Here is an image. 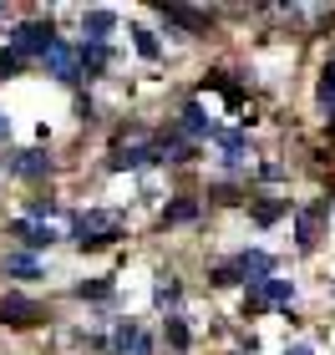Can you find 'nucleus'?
I'll return each instance as SVG.
<instances>
[{
  "instance_id": "2eb2a0df",
  "label": "nucleus",
  "mask_w": 335,
  "mask_h": 355,
  "mask_svg": "<svg viewBox=\"0 0 335 355\" xmlns=\"http://www.w3.org/2000/svg\"><path fill=\"white\" fill-rule=\"evenodd\" d=\"M56 198H31V218H56Z\"/></svg>"
},
{
  "instance_id": "ddd939ff",
  "label": "nucleus",
  "mask_w": 335,
  "mask_h": 355,
  "mask_svg": "<svg viewBox=\"0 0 335 355\" xmlns=\"http://www.w3.org/2000/svg\"><path fill=\"white\" fill-rule=\"evenodd\" d=\"M320 107H325V112H335V61L325 67V76H320Z\"/></svg>"
},
{
  "instance_id": "f03ea898",
  "label": "nucleus",
  "mask_w": 335,
  "mask_h": 355,
  "mask_svg": "<svg viewBox=\"0 0 335 355\" xmlns=\"http://www.w3.org/2000/svg\"><path fill=\"white\" fill-rule=\"evenodd\" d=\"M117 234H122V218H117V214H102V208L71 218V239H76L82 249H102V244H112Z\"/></svg>"
},
{
  "instance_id": "4468645a",
  "label": "nucleus",
  "mask_w": 335,
  "mask_h": 355,
  "mask_svg": "<svg viewBox=\"0 0 335 355\" xmlns=\"http://www.w3.org/2000/svg\"><path fill=\"white\" fill-rule=\"evenodd\" d=\"M6 269H10V274H26V279H31V274H36V259H31V254H10Z\"/></svg>"
},
{
  "instance_id": "1a4fd4ad",
  "label": "nucleus",
  "mask_w": 335,
  "mask_h": 355,
  "mask_svg": "<svg viewBox=\"0 0 335 355\" xmlns=\"http://www.w3.org/2000/svg\"><path fill=\"white\" fill-rule=\"evenodd\" d=\"M15 234H21V244L26 249H46V244H56V234H51V223H15Z\"/></svg>"
},
{
  "instance_id": "39448f33",
  "label": "nucleus",
  "mask_w": 335,
  "mask_h": 355,
  "mask_svg": "<svg viewBox=\"0 0 335 355\" xmlns=\"http://www.w3.org/2000/svg\"><path fill=\"white\" fill-rule=\"evenodd\" d=\"M0 320H10V325H36L41 304L26 300V295H6V300H0Z\"/></svg>"
},
{
  "instance_id": "412c9836",
  "label": "nucleus",
  "mask_w": 335,
  "mask_h": 355,
  "mask_svg": "<svg viewBox=\"0 0 335 355\" xmlns=\"http://www.w3.org/2000/svg\"><path fill=\"white\" fill-rule=\"evenodd\" d=\"M6 132H10V122H6V117H0V142H6Z\"/></svg>"
},
{
  "instance_id": "dca6fc26",
  "label": "nucleus",
  "mask_w": 335,
  "mask_h": 355,
  "mask_svg": "<svg viewBox=\"0 0 335 355\" xmlns=\"http://www.w3.org/2000/svg\"><path fill=\"white\" fill-rule=\"evenodd\" d=\"M132 36H137V51H142V56H157V41L148 36V31H132Z\"/></svg>"
},
{
  "instance_id": "423d86ee",
  "label": "nucleus",
  "mask_w": 335,
  "mask_h": 355,
  "mask_svg": "<svg viewBox=\"0 0 335 355\" xmlns=\"http://www.w3.org/2000/svg\"><path fill=\"white\" fill-rule=\"evenodd\" d=\"M10 173H15V178H41V173H51V157H46L41 148L10 153Z\"/></svg>"
},
{
  "instance_id": "9d476101",
  "label": "nucleus",
  "mask_w": 335,
  "mask_h": 355,
  "mask_svg": "<svg viewBox=\"0 0 335 355\" xmlns=\"http://www.w3.org/2000/svg\"><path fill=\"white\" fill-rule=\"evenodd\" d=\"M183 132H194V137H203V132H214V127H209V117H203V107H198V102H188V107H183Z\"/></svg>"
},
{
  "instance_id": "6ab92c4d",
  "label": "nucleus",
  "mask_w": 335,
  "mask_h": 355,
  "mask_svg": "<svg viewBox=\"0 0 335 355\" xmlns=\"http://www.w3.org/2000/svg\"><path fill=\"white\" fill-rule=\"evenodd\" d=\"M168 218H173V223H178V218H194V203H173V208H168Z\"/></svg>"
},
{
  "instance_id": "a211bd4d",
  "label": "nucleus",
  "mask_w": 335,
  "mask_h": 355,
  "mask_svg": "<svg viewBox=\"0 0 335 355\" xmlns=\"http://www.w3.org/2000/svg\"><path fill=\"white\" fill-rule=\"evenodd\" d=\"M76 295H82V300H87V295H92V300H102V295H112V284H82Z\"/></svg>"
},
{
  "instance_id": "9b49d317",
  "label": "nucleus",
  "mask_w": 335,
  "mask_h": 355,
  "mask_svg": "<svg viewBox=\"0 0 335 355\" xmlns=\"http://www.w3.org/2000/svg\"><path fill=\"white\" fill-rule=\"evenodd\" d=\"M259 295H264L269 304H290V300H295V284H290V279H269Z\"/></svg>"
},
{
  "instance_id": "7ed1b4c3",
  "label": "nucleus",
  "mask_w": 335,
  "mask_h": 355,
  "mask_svg": "<svg viewBox=\"0 0 335 355\" xmlns=\"http://www.w3.org/2000/svg\"><path fill=\"white\" fill-rule=\"evenodd\" d=\"M112 355H153V335L137 325V320H122L112 330Z\"/></svg>"
},
{
  "instance_id": "6e6552de",
  "label": "nucleus",
  "mask_w": 335,
  "mask_h": 355,
  "mask_svg": "<svg viewBox=\"0 0 335 355\" xmlns=\"http://www.w3.org/2000/svg\"><path fill=\"white\" fill-rule=\"evenodd\" d=\"M82 31H87L92 46H102L107 31H112V10H87V15H82Z\"/></svg>"
},
{
  "instance_id": "f8f14e48",
  "label": "nucleus",
  "mask_w": 335,
  "mask_h": 355,
  "mask_svg": "<svg viewBox=\"0 0 335 355\" xmlns=\"http://www.w3.org/2000/svg\"><path fill=\"white\" fill-rule=\"evenodd\" d=\"M168 21H183V26L203 31V26H209V15H198V10H183V6H168Z\"/></svg>"
},
{
  "instance_id": "aec40b11",
  "label": "nucleus",
  "mask_w": 335,
  "mask_h": 355,
  "mask_svg": "<svg viewBox=\"0 0 335 355\" xmlns=\"http://www.w3.org/2000/svg\"><path fill=\"white\" fill-rule=\"evenodd\" d=\"M168 335H173V345H188V330L178 325V320H168Z\"/></svg>"
},
{
  "instance_id": "20e7f679",
  "label": "nucleus",
  "mask_w": 335,
  "mask_h": 355,
  "mask_svg": "<svg viewBox=\"0 0 335 355\" xmlns=\"http://www.w3.org/2000/svg\"><path fill=\"white\" fill-rule=\"evenodd\" d=\"M46 71H51L56 82H67V87H71V82H82V51H71V46H61V41H56V51L46 56Z\"/></svg>"
},
{
  "instance_id": "0eeeda50",
  "label": "nucleus",
  "mask_w": 335,
  "mask_h": 355,
  "mask_svg": "<svg viewBox=\"0 0 335 355\" xmlns=\"http://www.w3.org/2000/svg\"><path fill=\"white\" fill-rule=\"evenodd\" d=\"M142 163H163L157 148H117L112 153V168H142Z\"/></svg>"
},
{
  "instance_id": "f3484780",
  "label": "nucleus",
  "mask_w": 335,
  "mask_h": 355,
  "mask_svg": "<svg viewBox=\"0 0 335 355\" xmlns=\"http://www.w3.org/2000/svg\"><path fill=\"white\" fill-rule=\"evenodd\" d=\"M168 300H178V284L163 274V284H157V304H168Z\"/></svg>"
},
{
  "instance_id": "4be33fe9",
  "label": "nucleus",
  "mask_w": 335,
  "mask_h": 355,
  "mask_svg": "<svg viewBox=\"0 0 335 355\" xmlns=\"http://www.w3.org/2000/svg\"><path fill=\"white\" fill-rule=\"evenodd\" d=\"M290 355H310V345H295V350H290Z\"/></svg>"
},
{
  "instance_id": "f257e3e1",
  "label": "nucleus",
  "mask_w": 335,
  "mask_h": 355,
  "mask_svg": "<svg viewBox=\"0 0 335 355\" xmlns=\"http://www.w3.org/2000/svg\"><path fill=\"white\" fill-rule=\"evenodd\" d=\"M56 51V31H51V21H21L10 31V56L15 61H31V56H51Z\"/></svg>"
}]
</instances>
